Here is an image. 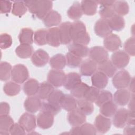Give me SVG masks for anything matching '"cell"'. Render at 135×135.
<instances>
[{
	"mask_svg": "<svg viewBox=\"0 0 135 135\" xmlns=\"http://www.w3.org/2000/svg\"><path fill=\"white\" fill-rule=\"evenodd\" d=\"M24 2L29 12L40 20H43L53 7V2L48 0L25 1Z\"/></svg>",
	"mask_w": 135,
	"mask_h": 135,
	"instance_id": "1",
	"label": "cell"
},
{
	"mask_svg": "<svg viewBox=\"0 0 135 135\" xmlns=\"http://www.w3.org/2000/svg\"><path fill=\"white\" fill-rule=\"evenodd\" d=\"M71 37L72 42L87 45L90 41V36L86 31L85 24L81 21H75L71 23Z\"/></svg>",
	"mask_w": 135,
	"mask_h": 135,
	"instance_id": "2",
	"label": "cell"
},
{
	"mask_svg": "<svg viewBox=\"0 0 135 135\" xmlns=\"http://www.w3.org/2000/svg\"><path fill=\"white\" fill-rule=\"evenodd\" d=\"M28 70L25 65L17 64L13 67L11 73V79L13 81L18 84H22L28 80Z\"/></svg>",
	"mask_w": 135,
	"mask_h": 135,
	"instance_id": "3",
	"label": "cell"
},
{
	"mask_svg": "<svg viewBox=\"0 0 135 135\" xmlns=\"http://www.w3.org/2000/svg\"><path fill=\"white\" fill-rule=\"evenodd\" d=\"M131 77L126 70L122 69L116 72L112 77V82L113 86L117 89H126L128 86Z\"/></svg>",
	"mask_w": 135,
	"mask_h": 135,
	"instance_id": "4",
	"label": "cell"
},
{
	"mask_svg": "<svg viewBox=\"0 0 135 135\" xmlns=\"http://www.w3.org/2000/svg\"><path fill=\"white\" fill-rule=\"evenodd\" d=\"M89 57L90 59L98 64L109 60V53L104 47L94 46L89 49Z\"/></svg>",
	"mask_w": 135,
	"mask_h": 135,
	"instance_id": "5",
	"label": "cell"
},
{
	"mask_svg": "<svg viewBox=\"0 0 135 135\" xmlns=\"http://www.w3.org/2000/svg\"><path fill=\"white\" fill-rule=\"evenodd\" d=\"M111 59V61L117 69H122L128 65L130 56L123 50H118L112 53Z\"/></svg>",
	"mask_w": 135,
	"mask_h": 135,
	"instance_id": "6",
	"label": "cell"
},
{
	"mask_svg": "<svg viewBox=\"0 0 135 135\" xmlns=\"http://www.w3.org/2000/svg\"><path fill=\"white\" fill-rule=\"evenodd\" d=\"M66 75L62 70L52 69L47 74V80L54 87L59 88L63 85Z\"/></svg>",
	"mask_w": 135,
	"mask_h": 135,
	"instance_id": "7",
	"label": "cell"
},
{
	"mask_svg": "<svg viewBox=\"0 0 135 135\" xmlns=\"http://www.w3.org/2000/svg\"><path fill=\"white\" fill-rule=\"evenodd\" d=\"M54 115L45 111H40L36 118L37 126L42 129H47L51 128L54 121Z\"/></svg>",
	"mask_w": 135,
	"mask_h": 135,
	"instance_id": "8",
	"label": "cell"
},
{
	"mask_svg": "<svg viewBox=\"0 0 135 135\" xmlns=\"http://www.w3.org/2000/svg\"><path fill=\"white\" fill-rule=\"evenodd\" d=\"M18 122L27 133L34 131L37 124L35 115L29 112L23 113L20 117Z\"/></svg>",
	"mask_w": 135,
	"mask_h": 135,
	"instance_id": "9",
	"label": "cell"
},
{
	"mask_svg": "<svg viewBox=\"0 0 135 135\" xmlns=\"http://www.w3.org/2000/svg\"><path fill=\"white\" fill-rule=\"evenodd\" d=\"M94 31L97 36L103 38H105L112 33V30L110 27L108 20L103 18H100L95 22Z\"/></svg>",
	"mask_w": 135,
	"mask_h": 135,
	"instance_id": "10",
	"label": "cell"
},
{
	"mask_svg": "<svg viewBox=\"0 0 135 135\" xmlns=\"http://www.w3.org/2000/svg\"><path fill=\"white\" fill-rule=\"evenodd\" d=\"M69 123L72 127H79L86 121V115L78 108L69 112L67 116Z\"/></svg>",
	"mask_w": 135,
	"mask_h": 135,
	"instance_id": "11",
	"label": "cell"
},
{
	"mask_svg": "<svg viewBox=\"0 0 135 135\" xmlns=\"http://www.w3.org/2000/svg\"><path fill=\"white\" fill-rule=\"evenodd\" d=\"M103 45L107 51L114 52L121 47L122 42L118 35L112 33L104 38Z\"/></svg>",
	"mask_w": 135,
	"mask_h": 135,
	"instance_id": "12",
	"label": "cell"
},
{
	"mask_svg": "<svg viewBox=\"0 0 135 135\" xmlns=\"http://www.w3.org/2000/svg\"><path fill=\"white\" fill-rule=\"evenodd\" d=\"M50 59L47 52L42 49H39L33 52L31 56V62L35 66L42 67L49 62Z\"/></svg>",
	"mask_w": 135,
	"mask_h": 135,
	"instance_id": "13",
	"label": "cell"
},
{
	"mask_svg": "<svg viewBox=\"0 0 135 135\" xmlns=\"http://www.w3.org/2000/svg\"><path fill=\"white\" fill-rule=\"evenodd\" d=\"M111 123V120L109 118L100 114L95 117L94 122V126L96 129L97 132L104 134L110 129Z\"/></svg>",
	"mask_w": 135,
	"mask_h": 135,
	"instance_id": "14",
	"label": "cell"
},
{
	"mask_svg": "<svg viewBox=\"0 0 135 135\" xmlns=\"http://www.w3.org/2000/svg\"><path fill=\"white\" fill-rule=\"evenodd\" d=\"M128 117V110L126 108H120L116 111L113 115L112 123L117 128H122L127 125Z\"/></svg>",
	"mask_w": 135,
	"mask_h": 135,
	"instance_id": "15",
	"label": "cell"
},
{
	"mask_svg": "<svg viewBox=\"0 0 135 135\" xmlns=\"http://www.w3.org/2000/svg\"><path fill=\"white\" fill-rule=\"evenodd\" d=\"M131 95V93L126 89H118L114 93L113 98L114 102L119 106L126 105Z\"/></svg>",
	"mask_w": 135,
	"mask_h": 135,
	"instance_id": "16",
	"label": "cell"
},
{
	"mask_svg": "<svg viewBox=\"0 0 135 135\" xmlns=\"http://www.w3.org/2000/svg\"><path fill=\"white\" fill-rule=\"evenodd\" d=\"M62 21L60 14L53 9L51 10L43 19L44 25L47 27H53L59 25Z\"/></svg>",
	"mask_w": 135,
	"mask_h": 135,
	"instance_id": "17",
	"label": "cell"
},
{
	"mask_svg": "<svg viewBox=\"0 0 135 135\" xmlns=\"http://www.w3.org/2000/svg\"><path fill=\"white\" fill-rule=\"evenodd\" d=\"M42 102L37 96L28 97L24 102V107L26 111L29 113H34L40 110Z\"/></svg>",
	"mask_w": 135,
	"mask_h": 135,
	"instance_id": "18",
	"label": "cell"
},
{
	"mask_svg": "<svg viewBox=\"0 0 135 135\" xmlns=\"http://www.w3.org/2000/svg\"><path fill=\"white\" fill-rule=\"evenodd\" d=\"M91 83L92 86L100 89H104L108 83L109 78L100 71H96L91 75Z\"/></svg>",
	"mask_w": 135,
	"mask_h": 135,
	"instance_id": "19",
	"label": "cell"
},
{
	"mask_svg": "<svg viewBox=\"0 0 135 135\" xmlns=\"http://www.w3.org/2000/svg\"><path fill=\"white\" fill-rule=\"evenodd\" d=\"M70 22H65L61 23L59 26V32L61 40V44L66 45L71 42V26Z\"/></svg>",
	"mask_w": 135,
	"mask_h": 135,
	"instance_id": "20",
	"label": "cell"
},
{
	"mask_svg": "<svg viewBox=\"0 0 135 135\" xmlns=\"http://www.w3.org/2000/svg\"><path fill=\"white\" fill-rule=\"evenodd\" d=\"M47 44L51 46L57 47L61 44L59 28L57 27L49 28L46 35Z\"/></svg>",
	"mask_w": 135,
	"mask_h": 135,
	"instance_id": "21",
	"label": "cell"
},
{
	"mask_svg": "<svg viewBox=\"0 0 135 135\" xmlns=\"http://www.w3.org/2000/svg\"><path fill=\"white\" fill-rule=\"evenodd\" d=\"M97 69V64L90 59L82 61L80 65V74L84 76H91Z\"/></svg>",
	"mask_w": 135,
	"mask_h": 135,
	"instance_id": "22",
	"label": "cell"
},
{
	"mask_svg": "<svg viewBox=\"0 0 135 135\" xmlns=\"http://www.w3.org/2000/svg\"><path fill=\"white\" fill-rule=\"evenodd\" d=\"M69 52L80 57H85L88 55L89 49L86 45L72 42L68 46Z\"/></svg>",
	"mask_w": 135,
	"mask_h": 135,
	"instance_id": "23",
	"label": "cell"
},
{
	"mask_svg": "<svg viewBox=\"0 0 135 135\" xmlns=\"http://www.w3.org/2000/svg\"><path fill=\"white\" fill-rule=\"evenodd\" d=\"M60 105L64 110L70 112L77 108V100L71 94H64L61 100Z\"/></svg>",
	"mask_w": 135,
	"mask_h": 135,
	"instance_id": "24",
	"label": "cell"
},
{
	"mask_svg": "<svg viewBox=\"0 0 135 135\" xmlns=\"http://www.w3.org/2000/svg\"><path fill=\"white\" fill-rule=\"evenodd\" d=\"M39 85L40 83L37 80L33 78H30L24 83L23 90L27 96H33L37 93Z\"/></svg>",
	"mask_w": 135,
	"mask_h": 135,
	"instance_id": "25",
	"label": "cell"
},
{
	"mask_svg": "<svg viewBox=\"0 0 135 135\" xmlns=\"http://www.w3.org/2000/svg\"><path fill=\"white\" fill-rule=\"evenodd\" d=\"M81 82L80 74L76 72H70L66 75V79L63 86L65 89L70 91Z\"/></svg>",
	"mask_w": 135,
	"mask_h": 135,
	"instance_id": "26",
	"label": "cell"
},
{
	"mask_svg": "<svg viewBox=\"0 0 135 135\" xmlns=\"http://www.w3.org/2000/svg\"><path fill=\"white\" fill-rule=\"evenodd\" d=\"M49 64L52 69L62 70L66 65L65 56L61 53L56 54L50 59Z\"/></svg>",
	"mask_w": 135,
	"mask_h": 135,
	"instance_id": "27",
	"label": "cell"
},
{
	"mask_svg": "<svg viewBox=\"0 0 135 135\" xmlns=\"http://www.w3.org/2000/svg\"><path fill=\"white\" fill-rule=\"evenodd\" d=\"M80 5L83 13L86 15H94L97 13L98 5L97 1L84 0L81 2Z\"/></svg>",
	"mask_w": 135,
	"mask_h": 135,
	"instance_id": "28",
	"label": "cell"
},
{
	"mask_svg": "<svg viewBox=\"0 0 135 135\" xmlns=\"http://www.w3.org/2000/svg\"><path fill=\"white\" fill-rule=\"evenodd\" d=\"M97 69L98 71L105 74L109 78H112L116 73L117 70L111 60H109L98 64Z\"/></svg>",
	"mask_w": 135,
	"mask_h": 135,
	"instance_id": "29",
	"label": "cell"
},
{
	"mask_svg": "<svg viewBox=\"0 0 135 135\" xmlns=\"http://www.w3.org/2000/svg\"><path fill=\"white\" fill-rule=\"evenodd\" d=\"M14 123L13 119L8 114L0 115V134H9V129Z\"/></svg>",
	"mask_w": 135,
	"mask_h": 135,
	"instance_id": "30",
	"label": "cell"
},
{
	"mask_svg": "<svg viewBox=\"0 0 135 135\" xmlns=\"http://www.w3.org/2000/svg\"><path fill=\"white\" fill-rule=\"evenodd\" d=\"M108 21L110 27L112 31L119 32L123 30L125 27L126 23L124 18L116 14L109 19Z\"/></svg>",
	"mask_w": 135,
	"mask_h": 135,
	"instance_id": "31",
	"label": "cell"
},
{
	"mask_svg": "<svg viewBox=\"0 0 135 135\" xmlns=\"http://www.w3.org/2000/svg\"><path fill=\"white\" fill-rule=\"evenodd\" d=\"M34 32L32 29L28 27L22 28L19 33L18 38L20 44L31 45L33 43Z\"/></svg>",
	"mask_w": 135,
	"mask_h": 135,
	"instance_id": "32",
	"label": "cell"
},
{
	"mask_svg": "<svg viewBox=\"0 0 135 135\" xmlns=\"http://www.w3.org/2000/svg\"><path fill=\"white\" fill-rule=\"evenodd\" d=\"M33 47L30 44H20L15 49V52L16 55L21 59H27L32 55Z\"/></svg>",
	"mask_w": 135,
	"mask_h": 135,
	"instance_id": "33",
	"label": "cell"
},
{
	"mask_svg": "<svg viewBox=\"0 0 135 135\" xmlns=\"http://www.w3.org/2000/svg\"><path fill=\"white\" fill-rule=\"evenodd\" d=\"M54 90L53 85L49 82L44 81L40 84L36 94L40 99L43 100H47L50 94Z\"/></svg>",
	"mask_w": 135,
	"mask_h": 135,
	"instance_id": "34",
	"label": "cell"
},
{
	"mask_svg": "<svg viewBox=\"0 0 135 135\" xmlns=\"http://www.w3.org/2000/svg\"><path fill=\"white\" fill-rule=\"evenodd\" d=\"M83 14L80 3L78 1H74L67 11L68 17L74 21L79 20Z\"/></svg>",
	"mask_w": 135,
	"mask_h": 135,
	"instance_id": "35",
	"label": "cell"
},
{
	"mask_svg": "<svg viewBox=\"0 0 135 135\" xmlns=\"http://www.w3.org/2000/svg\"><path fill=\"white\" fill-rule=\"evenodd\" d=\"M100 108V114L108 118L113 117L117 110V105L112 101L104 103Z\"/></svg>",
	"mask_w": 135,
	"mask_h": 135,
	"instance_id": "36",
	"label": "cell"
},
{
	"mask_svg": "<svg viewBox=\"0 0 135 135\" xmlns=\"http://www.w3.org/2000/svg\"><path fill=\"white\" fill-rule=\"evenodd\" d=\"M64 94V93L60 90H54L47 98V102L56 108L62 109L60 102Z\"/></svg>",
	"mask_w": 135,
	"mask_h": 135,
	"instance_id": "37",
	"label": "cell"
},
{
	"mask_svg": "<svg viewBox=\"0 0 135 135\" xmlns=\"http://www.w3.org/2000/svg\"><path fill=\"white\" fill-rule=\"evenodd\" d=\"M21 91V86L13 81H8L3 86V91L8 96L13 97L17 95Z\"/></svg>",
	"mask_w": 135,
	"mask_h": 135,
	"instance_id": "38",
	"label": "cell"
},
{
	"mask_svg": "<svg viewBox=\"0 0 135 135\" xmlns=\"http://www.w3.org/2000/svg\"><path fill=\"white\" fill-rule=\"evenodd\" d=\"M112 8L115 14L121 16L128 14L129 12L128 3L125 1H115Z\"/></svg>",
	"mask_w": 135,
	"mask_h": 135,
	"instance_id": "39",
	"label": "cell"
},
{
	"mask_svg": "<svg viewBox=\"0 0 135 135\" xmlns=\"http://www.w3.org/2000/svg\"><path fill=\"white\" fill-rule=\"evenodd\" d=\"M77 108L85 115H91L94 111V105L93 103L83 98L77 100Z\"/></svg>",
	"mask_w": 135,
	"mask_h": 135,
	"instance_id": "40",
	"label": "cell"
},
{
	"mask_svg": "<svg viewBox=\"0 0 135 135\" xmlns=\"http://www.w3.org/2000/svg\"><path fill=\"white\" fill-rule=\"evenodd\" d=\"M13 67L7 62L2 61L0 63V79L2 81H7L11 78Z\"/></svg>",
	"mask_w": 135,
	"mask_h": 135,
	"instance_id": "41",
	"label": "cell"
},
{
	"mask_svg": "<svg viewBox=\"0 0 135 135\" xmlns=\"http://www.w3.org/2000/svg\"><path fill=\"white\" fill-rule=\"evenodd\" d=\"M89 86L85 83L81 82L70 90L71 94L76 99H82Z\"/></svg>",
	"mask_w": 135,
	"mask_h": 135,
	"instance_id": "42",
	"label": "cell"
},
{
	"mask_svg": "<svg viewBox=\"0 0 135 135\" xmlns=\"http://www.w3.org/2000/svg\"><path fill=\"white\" fill-rule=\"evenodd\" d=\"M27 7L25 5L24 1H14L12 9V13L15 16L22 17L27 12Z\"/></svg>",
	"mask_w": 135,
	"mask_h": 135,
	"instance_id": "43",
	"label": "cell"
},
{
	"mask_svg": "<svg viewBox=\"0 0 135 135\" xmlns=\"http://www.w3.org/2000/svg\"><path fill=\"white\" fill-rule=\"evenodd\" d=\"M47 30L45 28H40L34 33L33 40L36 45L42 46L47 44Z\"/></svg>",
	"mask_w": 135,
	"mask_h": 135,
	"instance_id": "44",
	"label": "cell"
},
{
	"mask_svg": "<svg viewBox=\"0 0 135 135\" xmlns=\"http://www.w3.org/2000/svg\"><path fill=\"white\" fill-rule=\"evenodd\" d=\"M113 97L111 92L108 90H102L100 92L94 102L95 104L99 107H101L104 103L112 101Z\"/></svg>",
	"mask_w": 135,
	"mask_h": 135,
	"instance_id": "45",
	"label": "cell"
},
{
	"mask_svg": "<svg viewBox=\"0 0 135 135\" xmlns=\"http://www.w3.org/2000/svg\"><path fill=\"white\" fill-rule=\"evenodd\" d=\"M66 65L70 68H76L80 66L82 62V59L77 56L70 52H68L65 55Z\"/></svg>",
	"mask_w": 135,
	"mask_h": 135,
	"instance_id": "46",
	"label": "cell"
},
{
	"mask_svg": "<svg viewBox=\"0 0 135 135\" xmlns=\"http://www.w3.org/2000/svg\"><path fill=\"white\" fill-rule=\"evenodd\" d=\"M135 39L134 36H131L128 38L123 44L124 51L129 56H133L134 55Z\"/></svg>",
	"mask_w": 135,
	"mask_h": 135,
	"instance_id": "47",
	"label": "cell"
},
{
	"mask_svg": "<svg viewBox=\"0 0 135 135\" xmlns=\"http://www.w3.org/2000/svg\"><path fill=\"white\" fill-rule=\"evenodd\" d=\"M99 92L100 90L99 89L93 86H89L83 97V99L93 103L95 102Z\"/></svg>",
	"mask_w": 135,
	"mask_h": 135,
	"instance_id": "48",
	"label": "cell"
},
{
	"mask_svg": "<svg viewBox=\"0 0 135 135\" xmlns=\"http://www.w3.org/2000/svg\"><path fill=\"white\" fill-rule=\"evenodd\" d=\"M79 132L80 134L95 135L97 133L94 125L89 123H84L79 126Z\"/></svg>",
	"mask_w": 135,
	"mask_h": 135,
	"instance_id": "49",
	"label": "cell"
},
{
	"mask_svg": "<svg viewBox=\"0 0 135 135\" xmlns=\"http://www.w3.org/2000/svg\"><path fill=\"white\" fill-rule=\"evenodd\" d=\"M13 41L11 36L6 33H2L0 35V47L2 50L10 47L12 44Z\"/></svg>",
	"mask_w": 135,
	"mask_h": 135,
	"instance_id": "50",
	"label": "cell"
},
{
	"mask_svg": "<svg viewBox=\"0 0 135 135\" xmlns=\"http://www.w3.org/2000/svg\"><path fill=\"white\" fill-rule=\"evenodd\" d=\"M99 14L101 18L109 20L115 14V12L112 7L100 6Z\"/></svg>",
	"mask_w": 135,
	"mask_h": 135,
	"instance_id": "51",
	"label": "cell"
},
{
	"mask_svg": "<svg viewBox=\"0 0 135 135\" xmlns=\"http://www.w3.org/2000/svg\"><path fill=\"white\" fill-rule=\"evenodd\" d=\"M61 110V109L56 108L50 104H49L47 102H42L41 104V107L40 109V111H45L49 112L54 115L58 114Z\"/></svg>",
	"mask_w": 135,
	"mask_h": 135,
	"instance_id": "52",
	"label": "cell"
},
{
	"mask_svg": "<svg viewBox=\"0 0 135 135\" xmlns=\"http://www.w3.org/2000/svg\"><path fill=\"white\" fill-rule=\"evenodd\" d=\"M9 133L12 135H23L26 134V131L18 122L14 123L9 129Z\"/></svg>",
	"mask_w": 135,
	"mask_h": 135,
	"instance_id": "53",
	"label": "cell"
},
{
	"mask_svg": "<svg viewBox=\"0 0 135 135\" xmlns=\"http://www.w3.org/2000/svg\"><path fill=\"white\" fill-rule=\"evenodd\" d=\"M12 9V2L9 1H0V13L1 14L9 13Z\"/></svg>",
	"mask_w": 135,
	"mask_h": 135,
	"instance_id": "54",
	"label": "cell"
},
{
	"mask_svg": "<svg viewBox=\"0 0 135 135\" xmlns=\"http://www.w3.org/2000/svg\"><path fill=\"white\" fill-rule=\"evenodd\" d=\"M10 107L8 103L2 102L0 103V115H8L9 113Z\"/></svg>",
	"mask_w": 135,
	"mask_h": 135,
	"instance_id": "55",
	"label": "cell"
},
{
	"mask_svg": "<svg viewBox=\"0 0 135 135\" xmlns=\"http://www.w3.org/2000/svg\"><path fill=\"white\" fill-rule=\"evenodd\" d=\"M123 133L125 134H135V128L134 126L128 125L124 127L123 130Z\"/></svg>",
	"mask_w": 135,
	"mask_h": 135,
	"instance_id": "56",
	"label": "cell"
},
{
	"mask_svg": "<svg viewBox=\"0 0 135 135\" xmlns=\"http://www.w3.org/2000/svg\"><path fill=\"white\" fill-rule=\"evenodd\" d=\"M115 1L105 0V1H97L98 4H99L100 6H108L112 7Z\"/></svg>",
	"mask_w": 135,
	"mask_h": 135,
	"instance_id": "57",
	"label": "cell"
},
{
	"mask_svg": "<svg viewBox=\"0 0 135 135\" xmlns=\"http://www.w3.org/2000/svg\"><path fill=\"white\" fill-rule=\"evenodd\" d=\"M128 110L134 111V93H131L130 99L128 103Z\"/></svg>",
	"mask_w": 135,
	"mask_h": 135,
	"instance_id": "58",
	"label": "cell"
},
{
	"mask_svg": "<svg viewBox=\"0 0 135 135\" xmlns=\"http://www.w3.org/2000/svg\"><path fill=\"white\" fill-rule=\"evenodd\" d=\"M129 90L131 93H134V77L131 78V80L128 85Z\"/></svg>",
	"mask_w": 135,
	"mask_h": 135,
	"instance_id": "59",
	"label": "cell"
}]
</instances>
